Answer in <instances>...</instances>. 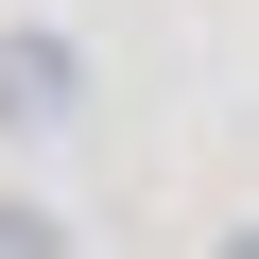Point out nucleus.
I'll return each instance as SVG.
<instances>
[{
	"mask_svg": "<svg viewBox=\"0 0 259 259\" xmlns=\"http://www.w3.org/2000/svg\"><path fill=\"white\" fill-rule=\"evenodd\" d=\"M87 121V35L69 18H0V156H52Z\"/></svg>",
	"mask_w": 259,
	"mask_h": 259,
	"instance_id": "obj_1",
	"label": "nucleus"
},
{
	"mask_svg": "<svg viewBox=\"0 0 259 259\" xmlns=\"http://www.w3.org/2000/svg\"><path fill=\"white\" fill-rule=\"evenodd\" d=\"M207 259H259V225H225V242H207Z\"/></svg>",
	"mask_w": 259,
	"mask_h": 259,
	"instance_id": "obj_3",
	"label": "nucleus"
},
{
	"mask_svg": "<svg viewBox=\"0 0 259 259\" xmlns=\"http://www.w3.org/2000/svg\"><path fill=\"white\" fill-rule=\"evenodd\" d=\"M0 259H87V242H69V207H52V190H0Z\"/></svg>",
	"mask_w": 259,
	"mask_h": 259,
	"instance_id": "obj_2",
	"label": "nucleus"
}]
</instances>
